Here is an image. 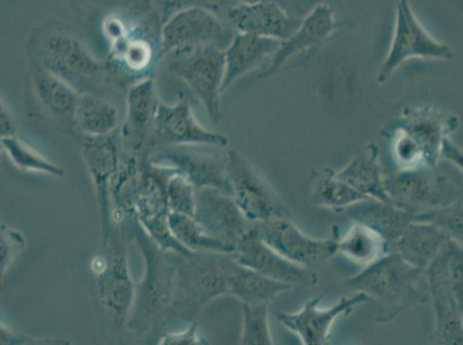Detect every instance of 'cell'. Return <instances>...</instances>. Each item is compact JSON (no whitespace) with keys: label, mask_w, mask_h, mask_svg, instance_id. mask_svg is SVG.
<instances>
[{"label":"cell","mask_w":463,"mask_h":345,"mask_svg":"<svg viewBox=\"0 0 463 345\" xmlns=\"http://www.w3.org/2000/svg\"><path fill=\"white\" fill-rule=\"evenodd\" d=\"M27 51L29 61L37 62L64 79L80 95L116 98L123 94L113 83L107 62L92 56L77 33L66 24L48 23L33 29Z\"/></svg>","instance_id":"1"},{"label":"cell","mask_w":463,"mask_h":345,"mask_svg":"<svg viewBox=\"0 0 463 345\" xmlns=\"http://www.w3.org/2000/svg\"><path fill=\"white\" fill-rule=\"evenodd\" d=\"M128 224L133 230L134 241L145 263V273L137 287L128 331L137 338H143L164 325L170 314L175 294V252L163 250L146 233L137 219Z\"/></svg>","instance_id":"2"},{"label":"cell","mask_w":463,"mask_h":345,"mask_svg":"<svg viewBox=\"0 0 463 345\" xmlns=\"http://www.w3.org/2000/svg\"><path fill=\"white\" fill-rule=\"evenodd\" d=\"M353 293H364L383 305L384 313L374 320L386 322L408 307L429 303L425 271L407 263L398 252L382 256L344 282Z\"/></svg>","instance_id":"3"},{"label":"cell","mask_w":463,"mask_h":345,"mask_svg":"<svg viewBox=\"0 0 463 345\" xmlns=\"http://www.w3.org/2000/svg\"><path fill=\"white\" fill-rule=\"evenodd\" d=\"M429 303L435 314L432 340L463 345V247L450 238L425 269Z\"/></svg>","instance_id":"4"},{"label":"cell","mask_w":463,"mask_h":345,"mask_svg":"<svg viewBox=\"0 0 463 345\" xmlns=\"http://www.w3.org/2000/svg\"><path fill=\"white\" fill-rule=\"evenodd\" d=\"M222 255L213 252L175 254L174 302L168 319L196 320L210 303L227 294Z\"/></svg>","instance_id":"5"},{"label":"cell","mask_w":463,"mask_h":345,"mask_svg":"<svg viewBox=\"0 0 463 345\" xmlns=\"http://www.w3.org/2000/svg\"><path fill=\"white\" fill-rule=\"evenodd\" d=\"M162 27L157 14L136 19L123 39L109 46L105 62L113 83L123 94H128L132 84L154 78L156 67L165 56Z\"/></svg>","instance_id":"6"},{"label":"cell","mask_w":463,"mask_h":345,"mask_svg":"<svg viewBox=\"0 0 463 345\" xmlns=\"http://www.w3.org/2000/svg\"><path fill=\"white\" fill-rule=\"evenodd\" d=\"M462 172L440 167L398 170L384 175V187L391 201L416 214L445 208L463 191Z\"/></svg>","instance_id":"7"},{"label":"cell","mask_w":463,"mask_h":345,"mask_svg":"<svg viewBox=\"0 0 463 345\" xmlns=\"http://www.w3.org/2000/svg\"><path fill=\"white\" fill-rule=\"evenodd\" d=\"M116 226L108 243H100L92 256L90 271L95 280L97 300L117 327L128 328L137 285L130 273L124 238Z\"/></svg>","instance_id":"8"},{"label":"cell","mask_w":463,"mask_h":345,"mask_svg":"<svg viewBox=\"0 0 463 345\" xmlns=\"http://www.w3.org/2000/svg\"><path fill=\"white\" fill-rule=\"evenodd\" d=\"M167 56L170 74L187 84L214 124L221 122L225 50L214 46H195L175 50Z\"/></svg>","instance_id":"9"},{"label":"cell","mask_w":463,"mask_h":345,"mask_svg":"<svg viewBox=\"0 0 463 345\" xmlns=\"http://www.w3.org/2000/svg\"><path fill=\"white\" fill-rule=\"evenodd\" d=\"M454 58L456 53L450 46L435 39L420 23L410 0H397L392 42L378 71L377 82L384 84L411 59L449 61Z\"/></svg>","instance_id":"10"},{"label":"cell","mask_w":463,"mask_h":345,"mask_svg":"<svg viewBox=\"0 0 463 345\" xmlns=\"http://www.w3.org/2000/svg\"><path fill=\"white\" fill-rule=\"evenodd\" d=\"M227 158L231 195L248 220L260 224L277 218H292L285 201L245 155L227 149Z\"/></svg>","instance_id":"11"},{"label":"cell","mask_w":463,"mask_h":345,"mask_svg":"<svg viewBox=\"0 0 463 345\" xmlns=\"http://www.w3.org/2000/svg\"><path fill=\"white\" fill-rule=\"evenodd\" d=\"M340 29L334 6L318 3L301 19L300 26L281 41L279 48L260 69V78H271L288 67L305 64L307 58L334 39Z\"/></svg>","instance_id":"12"},{"label":"cell","mask_w":463,"mask_h":345,"mask_svg":"<svg viewBox=\"0 0 463 345\" xmlns=\"http://www.w3.org/2000/svg\"><path fill=\"white\" fill-rule=\"evenodd\" d=\"M237 32L218 12L203 6L186 8L172 15L162 27L164 54L175 50L214 46L226 50Z\"/></svg>","instance_id":"13"},{"label":"cell","mask_w":463,"mask_h":345,"mask_svg":"<svg viewBox=\"0 0 463 345\" xmlns=\"http://www.w3.org/2000/svg\"><path fill=\"white\" fill-rule=\"evenodd\" d=\"M212 145H183L162 147L149 155L155 166L172 168L183 172L197 191L216 188L231 195L227 178V150Z\"/></svg>","instance_id":"14"},{"label":"cell","mask_w":463,"mask_h":345,"mask_svg":"<svg viewBox=\"0 0 463 345\" xmlns=\"http://www.w3.org/2000/svg\"><path fill=\"white\" fill-rule=\"evenodd\" d=\"M124 154L120 128L99 137H83L82 155L92 183L102 228V243H108L116 225L112 220L111 183Z\"/></svg>","instance_id":"15"},{"label":"cell","mask_w":463,"mask_h":345,"mask_svg":"<svg viewBox=\"0 0 463 345\" xmlns=\"http://www.w3.org/2000/svg\"><path fill=\"white\" fill-rule=\"evenodd\" d=\"M232 256L240 264L292 288H311L318 284V275L313 268L286 259L260 238L255 224L240 238Z\"/></svg>","instance_id":"16"},{"label":"cell","mask_w":463,"mask_h":345,"mask_svg":"<svg viewBox=\"0 0 463 345\" xmlns=\"http://www.w3.org/2000/svg\"><path fill=\"white\" fill-rule=\"evenodd\" d=\"M183 145L229 146V138L224 135L201 126L194 116L188 97H181L175 104L162 102L159 105L153 136V153L162 147Z\"/></svg>","instance_id":"17"},{"label":"cell","mask_w":463,"mask_h":345,"mask_svg":"<svg viewBox=\"0 0 463 345\" xmlns=\"http://www.w3.org/2000/svg\"><path fill=\"white\" fill-rule=\"evenodd\" d=\"M255 225L269 246L301 266L313 268L338 254L335 239L309 237L294 224L292 218H277Z\"/></svg>","instance_id":"18"},{"label":"cell","mask_w":463,"mask_h":345,"mask_svg":"<svg viewBox=\"0 0 463 345\" xmlns=\"http://www.w3.org/2000/svg\"><path fill=\"white\" fill-rule=\"evenodd\" d=\"M369 300L368 294L354 293L352 296L340 298L335 305L322 309L318 297L307 301L298 312L277 311L275 315L280 325L294 332L303 345H326L331 342L332 328L336 320L351 314L357 306Z\"/></svg>","instance_id":"19"},{"label":"cell","mask_w":463,"mask_h":345,"mask_svg":"<svg viewBox=\"0 0 463 345\" xmlns=\"http://www.w3.org/2000/svg\"><path fill=\"white\" fill-rule=\"evenodd\" d=\"M170 214L166 199L165 172L149 162L137 204V220L163 250L181 255L191 254L172 234Z\"/></svg>","instance_id":"20"},{"label":"cell","mask_w":463,"mask_h":345,"mask_svg":"<svg viewBox=\"0 0 463 345\" xmlns=\"http://www.w3.org/2000/svg\"><path fill=\"white\" fill-rule=\"evenodd\" d=\"M154 78L132 84L126 94V113L121 137L124 150L149 157L153 153V136L159 105Z\"/></svg>","instance_id":"21"},{"label":"cell","mask_w":463,"mask_h":345,"mask_svg":"<svg viewBox=\"0 0 463 345\" xmlns=\"http://www.w3.org/2000/svg\"><path fill=\"white\" fill-rule=\"evenodd\" d=\"M393 124L414 141L427 167H433L440 163L445 141L458 128L456 116L430 105L406 107Z\"/></svg>","instance_id":"22"},{"label":"cell","mask_w":463,"mask_h":345,"mask_svg":"<svg viewBox=\"0 0 463 345\" xmlns=\"http://www.w3.org/2000/svg\"><path fill=\"white\" fill-rule=\"evenodd\" d=\"M218 14L237 33L288 40L300 26L301 19L290 15L279 4L268 2L241 3L221 8Z\"/></svg>","instance_id":"23"},{"label":"cell","mask_w":463,"mask_h":345,"mask_svg":"<svg viewBox=\"0 0 463 345\" xmlns=\"http://www.w3.org/2000/svg\"><path fill=\"white\" fill-rule=\"evenodd\" d=\"M194 218L206 233L233 247L254 224L248 220L230 193L216 188L197 191Z\"/></svg>","instance_id":"24"},{"label":"cell","mask_w":463,"mask_h":345,"mask_svg":"<svg viewBox=\"0 0 463 345\" xmlns=\"http://www.w3.org/2000/svg\"><path fill=\"white\" fill-rule=\"evenodd\" d=\"M29 86L31 97L39 113L52 120L67 133L75 132L74 117L79 92L35 61H29Z\"/></svg>","instance_id":"25"},{"label":"cell","mask_w":463,"mask_h":345,"mask_svg":"<svg viewBox=\"0 0 463 345\" xmlns=\"http://www.w3.org/2000/svg\"><path fill=\"white\" fill-rule=\"evenodd\" d=\"M149 157L124 150L119 168L111 183L112 220L116 226L136 218Z\"/></svg>","instance_id":"26"},{"label":"cell","mask_w":463,"mask_h":345,"mask_svg":"<svg viewBox=\"0 0 463 345\" xmlns=\"http://www.w3.org/2000/svg\"><path fill=\"white\" fill-rule=\"evenodd\" d=\"M227 294L238 298L242 304L271 303L279 294L293 289L288 284L260 275L246 265L240 264L232 254L222 255Z\"/></svg>","instance_id":"27"},{"label":"cell","mask_w":463,"mask_h":345,"mask_svg":"<svg viewBox=\"0 0 463 345\" xmlns=\"http://www.w3.org/2000/svg\"><path fill=\"white\" fill-rule=\"evenodd\" d=\"M281 41L237 33L225 50V79L222 94L232 84L250 71L262 69L265 62L279 48Z\"/></svg>","instance_id":"28"},{"label":"cell","mask_w":463,"mask_h":345,"mask_svg":"<svg viewBox=\"0 0 463 345\" xmlns=\"http://www.w3.org/2000/svg\"><path fill=\"white\" fill-rule=\"evenodd\" d=\"M341 212L353 221L361 222L381 234L389 246L390 252H394L399 238L415 219L414 214L393 203L374 199L361 200Z\"/></svg>","instance_id":"29"},{"label":"cell","mask_w":463,"mask_h":345,"mask_svg":"<svg viewBox=\"0 0 463 345\" xmlns=\"http://www.w3.org/2000/svg\"><path fill=\"white\" fill-rule=\"evenodd\" d=\"M335 175L368 199L392 203L384 187L380 147L374 143L361 150L346 166L335 171Z\"/></svg>","instance_id":"30"},{"label":"cell","mask_w":463,"mask_h":345,"mask_svg":"<svg viewBox=\"0 0 463 345\" xmlns=\"http://www.w3.org/2000/svg\"><path fill=\"white\" fill-rule=\"evenodd\" d=\"M449 239L448 231L441 227L432 222L414 220L403 231L394 252L412 266L425 271Z\"/></svg>","instance_id":"31"},{"label":"cell","mask_w":463,"mask_h":345,"mask_svg":"<svg viewBox=\"0 0 463 345\" xmlns=\"http://www.w3.org/2000/svg\"><path fill=\"white\" fill-rule=\"evenodd\" d=\"M121 127V112L115 99L107 96L81 94L74 117L75 132L83 137H99Z\"/></svg>","instance_id":"32"},{"label":"cell","mask_w":463,"mask_h":345,"mask_svg":"<svg viewBox=\"0 0 463 345\" xmlns=\"http://www.w3.org/2000/svg\"><path fill=\"white\" fill-rule=\"evenodd\" d=\"M336 243L339 254L364 268L390 254L384 238L376 230L357 221L353 222Z\"/></svg>","instance_id":"33"},{"label":"cell","mask_w":463,"mask_h":345,"mask_svg":"<svg viewBox=\"0 0 463 345\" xmlns=\"http://www.w3.org/2000/svg\"><path fill=\"white\" fill-rule=\"evenodd\" d=\"M311 200L318 208L332 210L335 212L344 211L349 206L368 200L344 181L336 178L332 168H323L314 172L311 182Z\"/></svg>","instance_id":"34"},{"label":"cell","mask_w":463,"mask_h":345,"mask_svg":"<svg viewBox=\"0 0 463 345\" xmlns=\"http://www.w3.org/2000/svg\"><path fill=\"white\" fill-rule=\"evenodd\" d=\"M172 234L181 246L189 252H213V254H233L234 247L218 241L204 230L195 218L186 214H170Z\"/></svg>","instance_id":"35"},{"label":"cell","mask_w":463,"mask_h":345,"mask_svg":"<svg viewBox=\"0 0 463 345\" xmlns=\"http://www.w3.org/2000/svg\"><path fill=\"white\" fill-rule=\"evenodd\" d=\"M0 145L11 163L20 171L41 172V174L58 179L65 176L64 168L50 162L43 154L37 153L18 136L2 138Z\"/></svg>","instance_id":"36"},{"label":"cell","mask_w":463,"mask_h":345,"mask_svg":"<svg viewBox=\"0 0 463 345\" xmlns=\"http://www.w3.org/2000/svg\"><path fill=\"white\" fill-rule=\"evenodd\" d=\"M270 303L242 305V331L240 344L273 345L270 322H269Z\"/></svg>","instance_id":"37"},{"label":"cell","mask_w":463,"mask_h":345,"mask_svg":"<svg viewBox=\"0 0 463 345\" xmlns=\"http://www.w3.org/2000/svg\"><path fill=\"white\" fill-rule=\"evenodd\" d=\"M161 168L165 172L166 199L170 211L194 217L196 210V187L183 172L172 168Z\"/></svg>","instance_id":"38"},{"label":"cell","mask_w":463,"mask_h":345,"mask_svg":"<svg viewBox=\"0 0 463 345\" xmlns=\"http://www.w3.org/2000/svg\"><path fill=\"white\" fill-rule=\"evenodd\" d=\"M414 220L432 222L448 231L450 238L463 247V191L445 208L416 214Z\"/></svg>","instance_id":"39"},{"label":"cell","mask_w":463,"mask_h":345,"mask_svg":"<svg viewBox=\"0 0 463 345\" xmlns=\"http://www.w3.org/2000/svg\"><path fill=\"white\" fill-rule=\"evenodd\" d=\"M26 247L27 238L23 231L12 228L5 224L0 226V275H2V281Z\"/></svg>","instance_id":"40"},{"label":"cell","mask_w":463,"mask_h":345,"mask_svg":"<svg viewBox=\"0 0 463 345\" xmlns=\"http://www.w3.org/2000/svg\"><path fill=\"white\" fill-rule=\"evenodd\" d=\"M0 344L2 345H70L71 340L61 338H36V336L24 334L7 326L0 325Z\"/></svg>","instance_id":"41"},{"label":"cell","mask_w":463,"mask_h":345,"mask_svg":"<svg viewBox=\"0 0 463 345\" xmlns=\"http://www.w3.org/2000/svg\"><path fill=\"white\" fill-rule=\"evenodd\" d=\"M99 5H109L113 10H121L132 18H146L156 14L154 0H90Z\"/></svg>","instance_id":"42"},{"label":"cell","mask_w":463,"mask_h":345,"mask_svg":"<svg viewBox=\"0 0 463 345\" xmlns=\"http://www.w3.org/2000/svg\"><path fill=\"white\" fill-rule=\"evenodd\" d=\"M194 6L208 7L218 12L217 6L210 0H154L155 11L161 19L162 24L165 23L172 15Z\"/></svg>","instance_id":"43"},{"label":"cell","mask_w":463,"mask_h":345,"mask_svg":"<svg viewBox=\"0 0 463 345\" xmlns=\"http://www.w3.org/2000/svg\"><path fill=\"white\" fill-rule=\"evenodd\" d=\"M209 343L208 340L202 338L200 325L196 320H194L191 325L184 330L164 332L157 342L159 345H204Z\"/></svg>","instance_id":"44"},{"label":"cell","mask_w":463,"mask_h":345,"mask_svg":"<svg viewBox=\"0 0 463 345\" xmlns=\"http://www.w3.org/2000/svg\"><path fill=\"white\" fill-rule=\"evenodd\" d=\"M210 2L213 3L219 11L222 7L235 5V4L263 2V0H210ZM268 2L279 4L290 15L298 19H302L310 11L311 0H268Z\"/></svg>","instance_id":"45"},{"label":"cell","mask_w":463,"mask_h":345,"mask_svg":"<svg viewBox=\"0 0 463 345\" xmlns=\"http://www.w3.org/2000/svg\"><path fill=\"white\" fill-rule=\"evenodd\" d=\"M16 136V125L10 107L2 99L0 104V138Z\"/></svg>","instance_id":"46"},{"label":"cell","mask_w":463,"mask_h":345,"mask_svg":"<svg viewBox=\"0 0 463 345\" xmlns=\"http://www.w3.org/2000/svg\"><path fill=\"white\" fill-rule=\"evenodd\" d=\"M443 158L449 163H452L463 174V149L450 141L449 137L444 143Z\"/></svg>","instance_id":"47"}]
</instances>
